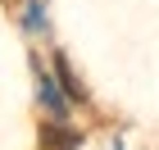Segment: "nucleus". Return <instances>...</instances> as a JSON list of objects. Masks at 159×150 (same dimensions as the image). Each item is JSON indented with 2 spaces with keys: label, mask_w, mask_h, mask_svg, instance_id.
Instances as JSON below:
<instances>
[{
  "label": "nucleus",
  "mask_w": 159,
  "mask_h": 150,
  "mask_svg": "<svg viewBox=\"0 0 159 150\" xmlns=\"http://www.w3.org/2000/svg\"><path fill=\"white\" fill-rule=\"evenodd\" d=\"M41 146L46 150H77V132H68L59 123H46L41 127Z\"/></svg>",
  "instance_id": "f257e3e1"
},
{
  "label": "nucleus",
  "mask_w": 159,
  "mask_h": 150,
  "mask_svg": "<svg viewBox=\"0 0 159 150\" xmlns=\"http://www.w3.org/2000/svg\"><path fill=\"white\" fill-rule=\"evenodd\" d=\"M55 68H59V77H64V91H68V96H77V100H82V87H77V77L68 73V64H64V55H59V59H55Z\"/></svg>",
  "instance_id": "f03ea898"
},
{
  "label": "nucleus",
  "mask_w": 159,
  "mask_h": 150,
  "mask_svg": "<svg viewBox=\"0 0 159 150\" xmlns=\"http://www.w3.org/2000/svg\"><path fill=\"white\" fill-rule=\"evenodd\" d=\"M41 100H46V105H50L55 114L64 109V105H59V96H55V87H50V77H41Z\"/></svg>",
  "instance_id": "7ed1b4c3"
}]
</instances>
